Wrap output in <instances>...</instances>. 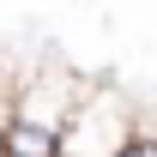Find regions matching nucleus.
<instances>
[{"label": "nucleus", "instance_id": "1", "mask_svg": "<svg viewBox=\"0 0 157 157\" xmlns=\"http://www.w3.org/2000/svg\"><path fill=\"white\" fill-rule=\"evenodd\" d=\"M133 139V97L115 85H85L60 127V157H115Z\"/></svg>", "mask_w": 157, "mask_h": 157}, {"label": "nucleus", "instance_id": "2", "mask_svg": "<svg viewBox=\"0 0 157 157\" xmlns=\"http://www.w3.org/2000/svg\"><path fill=\"white\" fill-rule=\"evenodd\" d=\"M115 157H157V139H139V133H133V139H127Z\"/></svg>", "mask_w": 157, "mask_h": 157}]
</instances>
